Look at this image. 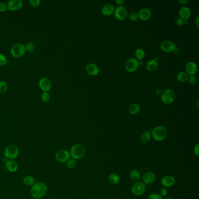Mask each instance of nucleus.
Here are the masks:
<instances>
[{
    "label": "nucleus",
    "mask_w": 199,
    "mask_h": 199,
    "mask_svg": "<svg viewBox=\"0 0 199 199\" xmlns=\"http://www.w3.org/2000/svg\"><path fill=\"white\" fill-rule=\"evenodd\" d=\"M175 23L176 25H178V26H182L184 24V20H183L182 19H181L180 18H178L176 20Z\"/></svg>",
    "instance_id": "nucleus-41"
},
{
    "label": "nucleus",
    "mask_w": 199,
    "mask_h": 199,
    "mask_svg": "<svg viewBox=\"0 0 199 199\" xmlns=\"http://www.w3.org/2000/svg\"><path fill=\"white\" fill-rule=\"evenodd\" d=\"M86 154V149L84 145L80 144H76L71 147L70 149V157L72 158L80 159L82 158Z\"/></svg>",
    "instance_id": "nucleus-2"
},
{
    "label": "nucleus",
    "mask_w": 199,
    "mask_h": 199,
    "mask_svg": "<svg viewBox=\"0 0 199 199\" xmlns=\"http://www.w3.org/2000/svg\"><path fill=\"white\" fill-rule=\"evenodd\" d=\"M48 191L47 185L43 182H36L35 184L32 186L30 190V194L32 197L35 199H40L45 197Z\"/></svg>",
    "instance_id": "nucleus-1"
},
{
    "label": "nucleus",
    "mask_w": 199,
    "mask_h": 199,
    "mask_svg": "<svg viewBox=\"0 0 199 199\" xmlns=\"http://www.w3.org/2000/svg\"><path fill=\"white\" fill-rule=\"evenodd\" d=\"M199 16H197L196 18V25L197 28H199Z\"/></svg>",
    "instance_id": "nucleus-45"
},
{
    "label": "nucleus",
    "mask_w": 199,
    "mask_h": 199,
    "mask_svg": "<svg viewBox=\"0 0 199 199\" xmlns=\"http://www.w3.org/2000/svg\"><path fill=\"white\" fill-rule=\"evenodd\" d=\"M5 166L10 172H15L18 169V165L14 160H7L5 162Z\"/></svg>",
    "instance_id": "nucleus-18"
},
{
    "label": "nucleus",
    "mask_w": 199,
    "mask_h": 199,
    "mask_svg": "<svg viewBox=\"0 0 199 199\" xmlns=\"http://www.w3.org/2000/svg\"><path fill=\"white\" fill-rule=\"evenodd\" d=\"M115 2L117 4V5H122L125 2V1L123 0H116Z\"/></svg>",
    "instance_id": "nucleus-43"
},
{
    "label": "nucleus",
    "mask_w": 199,
    "mask_h": 199,
    "mask_svg": "<svg viewBox=\"0 0 199 199\" xmlns=\"http://www.w3.org/2000/svg\"><path fill=\"white\" fill-rule=\"evenodd\" d=\"M171 199V198H169V197H168V198H166V199Z\"/></svg>",
    "instance_id": "nucleus-47"
},
{
    "label": "nucleus",
    "mask_w": 199,
    "mask_h": 199,
    "mask_svg": "<svg viewBox=\"0 0 199 199\" xmlns=\"http://www.w3.org/2000/svg\"><path fill=\"white\" fill-rule=\"evenodd\" d=\"M85 70L88 74L92 76H95L98 74L100 72V70L98 66L93 63H90L87 65L85 67Z\"/></svg>",
    "instance_id": "nucleus-19"
},
{
    "label": "nucleus",
    "mask_w": 199,
    "mask_h": 199,
    "mask_svg": "<svg viewBox=\"0 0 199 199\" xmlns=\"http://www.w3.org/2000/svg\"><path fill=\"white\" fill-rule=\"evenodd\" d=\"M145 189V184L143 182L138 181L133 185L131 188V192L135 196H139L144 193Z\"/></svg>",
    "instance_id": "nucleus-8"
},
{
    "label": "nucleus",
    "mask_w": 199,
    "mask_h": 199,
    "mask_svg": "<svg viewBox=\"0 0 199 199\" xmlns=\"http://www.w3.org/2000/svg\"><path fill=\"white\" fill-rule=\"evenodd\" d=\"M139 66V61L135 58H130L127 60L125 63V68L130 73H133L138 69Z\"/></svg>",
    "instance_id": "nucleus-9"
},
{
    "label": "nucleus",
    "mask_w": 199,
    "mask_h": 199,
    "mask_svg": "<svg viewBox=\"0 0 199 199\" xmlns=\"http://www.w3.org/2000/svg\"><path fill=\"white\" fill-rule=\"evenodd\" d=\"M148 199H163L159 194L157 193H152L149 195Z\"/></svg>",
    "instance_id": "nucleus-38"
},
{
    "label": "nucleus",
    "mask_w": 199,
    "mask_h": 199,
    "mask_svg": "<svg viewBox=\"0 0 199 199\" xmlns=\"http://www.w3.org/2000/svg\"><path fill=\"white\" fill-rule=\"evenodd\" d=\"M158 62L155 61L154 59L150 60L147 63L146 69L148 71L153 72L157 70V69L158 68Z\"/></svg>",
    "instance_id": "nucleus-22"
},
{
    "label": "nucleus",
    "mask_w": 199,
    "mask_h": 199,
    "mask_svg": "<svg viewBox=\"0 0 199 199\" xmlns=\"http://www.w3.org/2000/svg\"><path fill=\"white\" fill-rule=\"evenodd\" d=\"M114 11H115V8L113 5L108 4H106L102 7V12L105 16H109L114 12Z\"/></svg>",
    "instance_id": "nucleus-21"
},
{
    "label": "nucleus",
    "mask_w": 199,
    "mask_h": 199,
    "mask_svg": "<svg viewBox=\"0 0 199 199\" xmlns=\"http://www.w3.org/2000/svg\"><path fill=\"white\" fill-rule=\"evenodd\" d=\"M55 158L59 162L66 163L70 158V153L66 149H59L55 154Z\"/></svg>",
    "instance_id": "nucleus-7"
},
{
    "label": "nucleus",
    "mask_w": 199,
    "mask_h": 199,
    "mask_svg": "<svg viewBox=\"0 0 199 199\" xmlns=\"http://www.w3.org/2000/svg\"><path fill=\"white\" fill-rule=\"evenodd\" d=\"M120 177L119 175L115 174H112L110 175L108 177V180L110 184H113V185H115L119 184L120 182Z\"/></svg>",
    "instance_id": "nucleus-24"
},
{
    "label": "nucleus",
    "mask_w": 199,
    "mask_h": 199,
    "mask_svg": "<svg viewBox=\"0 0 199 199\" xmlns=\"http://www.w3.org/2000/svg\"><path fill=\"white\" fill-rule=\"evenodd\" d=\"M39 86L40 87V90L45 92H48L51 88V82L50 80L46 78L43 77L40 78L39 81Z\"/></svg>",
    "instance_id": "nucleus-12"
},
{
    "label": "nucleus",
    "mask_w": 199,
    "mask_h": 199,
    "mask_svg": "<svg viewBox=\"0 0 199 199\" xmlns=\"http://www.w3.org/2000/svg\"><path fill=\"white\" fill-rule=\"evenodd\" d=\"M167 194H168V191H167L166 189H165V188H162V189H161L159 190V194L162 197H166L167 196Z\"/></svg>",
    "instance_id": "nucleus-39"
},
{
    "label": "nucleus",
    "mask_w": 199,
    "mask_h": 199,
    "mask_svg": "<svg viewBox=\"0 0 199 199\" xmlns=\"http://www.w3.org/2000/svg\"><path fill=\"white\" fill-rule=\"evenodd\" d=\"M176 78L179 82H184L188 79V75L186 74V72L181 71V72H179V73H178V74L176 75Z\"/></svg>",
    "instance_id": "nucleus-28"
},
{
    "label": "nucleus",
    "mask_w": 199,
    "mask_h": 199,
    "mask_svg": "<svg viewBox=\"0 0 199 199\" xmlns=\"http://www.w3.org/2000/svg\"><path fill=\"white\" fill-rule=\"evenodd\" d=\"M167 130L164 126H157L152 131V135L154 139L157 141H161L165 139L167 136Z\"/></svg>",
    "instance_id": "nucleus-4"
},
{
    "label": "nucleus",
    "mask_w": 199,
    "mask_h": 199,
    "mask_svg": "<svg viewBox=\"0 0 199 199\" xmlns=\"http://www.w3.org/2000/svg\"><path fill=\"white\" fill-rule=\"evenodd\" d=\"M8 60L5 55L0 53V66H4L7 64Z\"/></svg>",
    "instance_id": "nucleus-34"
},
{
    "label": "nucleus",
    "mask_w": 199,
    "mask_h": 199,
    "mask_svg": "<svg viewBox=\"0 0 199 199\" xmlns=\"http://www.w3.org/2000/svg\"><path fill=\"white\" fill-rule=\"evenodd\" d=\"M29 3L33 7H38L40 5V0H29Z\"/></svg>",
    "instance_id": "nucleus-35"
},
{
    "label": "nucleus",
    "mask_w": 199,
    "mask_h": 199,
    "mask_svg": "<svg viewBox=\"0 0 199 199\" xmlns=\"http://www.w3.org/2000/svg\"><path fill=\"white\" fill-rule=\"evenodd\" d=\"M130 177L133 180L138 182L141 178V175L138 170L133 169L130 173Z\"/></svg>",
    "instance_id": "nucleus-26"
},
{
    "label": "nucleus",
    "mask_w": 199,
    "mask_h": 199,
    "mask_svg": "<svg viewBox=\"0 0 199 199\" xmlns=\"http://www.w3.org/2000/svg\"><path fill=\"white\" fill-rule=\"evenodd\" d=\"M161 49L165 52H172L176 50V45L172 41L166 40L163 41L161 44Z\"/></svg>",
    "instance_id": "nucleus-11"
},
{
    "label": "nucleus",
    "mask_w": 199,
    "mask_h": 199,
    "mask_svg": "<svg viewBox=\"0 0 199 199\" xmlns=\"http://www.w3.org/2000/svg\"><path fill=\"white\" fill-rule=\"evenodd\" d=\"M8 89V85L4 81H0V95L4 94Z\"/></svg>",
    "instance_id": "nucleus-31"
},
{
    "label": "nucleus",
    "mask_w": 199,
    "mask_h": 199,
    "mask_svg": "<svg viewBox=\"0 0 199 199\" xmlns=\"http://www.w3.org/2000/svg\"><path fill=\"white\" fill-rule=\"evenodd\" d=\"M7 10L11 11H16L20 10L23 6V1L22 0H10L8 1Z\"/></svg>",
    "instance_id": "nucleus-10"
},
{
    "label": "nucleus",
    "mask_w": 199,
    "mask_h": 199,
    "mask_svg": "<svg viewBox=\"0 0 199 199\" xmlns=\"http://www.w3.org/2000/svg\"><path fill=\"white\" fill-rule=\"evenodd\" d=\"M7 10V4L3 2H0V12H5Z\"/></svg>",
    "instance_id": "nucleus-40"
},
{
    "label": "nucleus",
    "mask_w": 199,
    "mask_h": 199,
    "mask_svg": "<svg viewBox=\"0 0 199 199\" xmlns=\"http://www.w3.org/2000/svg\"><path fill=\"white\" fill-rule=\"evenodd\" d=\"M179 2L182 5H184L188 2V0H179Z\"/></svg>",
    "instance_id": "nucleus-44"
},
{
    "label": "nucleus",
    "mask_w": 199,
    "mask_h": 199,
    "mask_svg": "<svg viewBox=\"0 0 199 199\" xmlns=\"http://www.w3.org/2000/svg\"><path fill=\"white\" fill-rule=\"evenodd\" d=\"M66 165H67V167L69 169H74L76 167V166H77L76 160L73 159V158H71V159L70 158L67 161V162H66Z\"/></svg>",
    "instance_id": "nucleus-30"
},
{
    "label": "nucleus",
    "mask_w": 199,
    "mask_h": 199,
    "mask_svg": "<svg viewBox=\"0 0 199 199\" xmlns=\"http://www.w3.org/2000/svg\"><path fill=\"white\" fill-rule=\"evenodd\" d=\"M25 46L20 43H17L13 45L11 49V53L15 58L21 57L25 54Z\"/></svg>",
    "instance_id": "nucleus-6"
},
{
    "label": "nucleus",
    "mask_w": 199,
    "mask_h": 199,
    "mask_svg": "<svg viewBox=\"0 0 199 199\" xmlns=\"http://www.w3.org/2000/svg\"></svg>",
    "instance_id": "nucleus-48"
},
{
    "label": "nucleus",
    "mask_w": 199,
    "mask_h": 199,
    "mask_svg": "<svg viewBox=\"0 0 199 199\" xmlns=\"http://www.w3.org/2000/svg\"><path fill=\"white\" fill-rule=\"evenodd\" d=\"M40 98H41V100L45 102V103H46V102H48L50 100V95L48 92H43L42 95H41V96H40Z\"/></svg>",
    "instance_id": "nucleus-33"
},
{
    "label": "nucleus",
    "mask_w": 199,
    "mask_h": 199,
    "mask_svg": "<svg viewBox=\"0 0 199 199\" xmlns=\"http://www.w3.org/2000/svg\"><path fill=\"white\" fill-rule=\"evenodd\" d=\"M156 179V175L153 172H147L143 176V183L144 184H151L154 183Z\"/></svg>",
    "instance_id": "nucleus-16"
},
{
    "label": "nucleus",
    "mask_w": 199,
    "mask_h": 199,
    "mask_svg": "<svg viewBox=\"0 0 199 199\" xmlns=\"http://www.w3.org/2000/svg\"><path fill=\"white\" fill-rule=\"evenodd\" d=\"M114 14H115V17L117 20H124L127 18V12L125 7L122 6H119L115 8Z\"/></svg>",
    "instance_id": "nucleus-13"
},
{
    "label": "nucleus",
    "mask_w": 199,
    "mask_h": 199,
    "mask_svg": "<svg viewBox=\"0 0 199 199\" xmlns=\"http://www.w3.org/2000/svg\"><path fill=\"white\" fill-rule=\"evenodd\" d=\"M152 15L151 11L148 8H144L139 11L138 16L139 18L142 20H148Z\"/></svg>",
    "instance_id": "nucleus-17"
},
{
    "label": "nucleus",
    "mask_w": 199,
    "mask_h": 199,
    "mask_svg": "<svg viewBox=\"0 0 199 199\" xmlns=\"http://www.w3.org/2000/svg\"><path fill=\"white\" fill-rule=\"evenodd\" d=\"M135 56H136L137 59L141 60L144 59L145 55L144 50L142 49H140V48L137 49L135 51Z\"/></svg>",
    "instance_id": "nucleus-29"
},
{
    "label": "nucleus",
    "mask_w": 199,
    "mask_h": 199,
    "mask_svg": "<svg viewBox=\"0 0 199 199\" xmlns=\"http://www.w3.org/2000/svg\"><path fill=\"white\" fill-rule=\"evenodd\" d=\"M140 111V106L137 103H134L129 107V112L131 115H137Z\"/></svg>",
    "instance_id": "nucleus-25"
},
{
    "label": "nucleus",
    "mask_w": 199,
    "mask_h": 199,
    "mask_svg": "<svg viewBox=\"0 0 199 199\" xmlns=\"http://www.w3.org/2000/svg\"><path fill=\"white\" fill-rule=\"evenodd\" d=\"M20 154V149L17 145L15 144L8 145L5 147L4 152V157L8 160L16 159Z\"/></svg>",
    "instance_id": "nucleus-3"
},
{
    "label": "nucleus",
    "mask_w": 199,
    "mask_h": 199,
    "mask_svg": "<svg viewBox=\"0 0 199 199\" xmlns=\"http://www.w3.org/2000/svg\"><path fill=\"white\" fill-rule=\"evenodd\" d=\"M176 180L172 175H165L161 180V184L166 188L172 186L175 184Z\"/></svg>",
    "instance_id": "nucleus-15"
},
{
    "label": "nucleus",
    "mask_w": 199,
    "mask_h": 199,
    "mask_svg": "<svg viewBox=\"0 0 199 199\" xmlns=\"http://www.w3.org/2000/svg\"><path fill=\"white\" fill-rule=\"evenodd\" d=\"M23 182L27 186H32L36 183V179L32 176H26L23 179Z\"/></svg>",
    "instance_id": "nucleus-23"
},
{
    "label": "nucleus",
    "mask_w": 199,
    "mask_h": 199,
    "mask_svg": "<svg viewBox=\"0 0 199 199\" xmlns=\"http://www.w3.org/2000/svg\"><path fill=\"white\" fill-rule=\"evenodd\" d=\"M185 70L187 74L194 75L197 71V65L193 61H190L186 65Z\"/></svg>",
    "instance_id": "nucleus-14"
},
{
    "label": "nucleus",
    "mask_w": 199,
    "mask_h": 199,
    "mask_svg": "<svg viewBox=\"0 0 199 199\" xmlns=\"http://www.w3.org/2000/svg\"><path fill=\"white\" fill-rule=\"evenodd\" d=\"M25 49L29 53H32L36 50V45L33 43L29 42L25 46Z\"/></svg>",
    "instance_id": "nucleus-32"
},
{
    "label": "nucleus",
    "mask_w": 199,
    "mask_h": 199,
    "mask_svg": "<svg viewBox=\"0 0 199 199\" xmlns=\"http://www.w3.org/2000/svg\"><path fill=\"white\" fill-rule=\"evenodd\" d=\"M176 99V94L173 90L167 89L165 90L161 95L162 101L166 105L172 104Z\"/></svg>",
    "instance_id": "nucleus-5"
},
{
    "label": "nucleus",
    "mask_w": 199,
    "mask_h": 199,
    "mask_svg": "<svg viewBox=\"0 0 199 199\" xmlns=\"http://www.w3.org/2000/svg\"><path fill=\"white\" fill-rule=\"evenodd\" d=\"M179 16L183 20H188L191 15V10L188 7H182L179 10Z\"/></svg>",
    "instance_id": "nucleus-20"
},
{
    "label": "nucleus",
    "mask_w": 199,
    "mask_h": 199,
    "mask_svg": "<svg viewBox=\"0 0 199 199\" xmlns=\"http://www.w3.org/2000/svg\"><path fill=\"white\" fill-rule=\"evenodd\" d=\"M188 82L190 85H194L196 82V78L194 77V75H190V77H188Z\"/></svg>",
    "instance_id": "nucleus-37"
},
{
    "label": "nucleus",
    "mask_w": 199,
    "mask_h": 199,
    "mask_svg": "<svg viewBox=\"0 0 199 199\" xmlns=\"http://www.w3.org/2000/svg\"><path fill=\"white\" fill-rule=\"evenodd\" d=\"M141 141L143 144H147L151 140V133L149 131H145L141 136Z\"/></svg>",
    "instance_id": "nucleus-27"
},
{
    "label": "nucleus",
    "mask_w": 199,
    "mask_h": 199,
    "mask_svg": "<svg viewBox=\"0 0 199 199\" xmlns=\"http://www.w3.org/2000/svg\"><path fill=\"white\" fill-rule=\"evenodd\" d=\"M139 19V16L138 14L135 12H132L129 15V20L131 21H136Z\"/></svg>",
    "instance_id": "nucleus-36"
},
{
    "label": "nucleus",
    "mask_w": 199,
    "mask_h": 199,
    "mask_svg": "<svg viewBox=\"0 0 199 199\" xmlns=\"http://www.w3.org/2000/svg\"><path fill=\"white\" fill-rule=\"evenodd\" d=\"M194 154L196 155L197 157L199 155V145H196L194 148Z\"/></svg>",
    "instance_id": "nucleus-42"
},
{
    "label": "nucleus",
    "mask_w": 199,
    "mask_h": 199,
    "mask_svg": "<svg viewBox=\"0 0 199 199\" xmlns=\"http://www.w3.org/2000/svg\"><path fill=\"white\" fill-rule=\"evenodd\" d=\"M156 93H157V94H160L161 93V89L158 88L157 90H156Z\"/></svg>",
    "instance_id": "nucleus-46"
}]
</instances>
